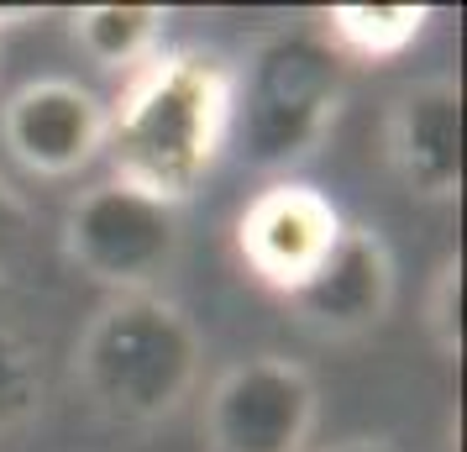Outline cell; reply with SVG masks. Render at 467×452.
I'll list each match as a JSON object with an SVG mask.
<instances>
[{
	"mask_svg": "<svg viewBox=\"0 0 467 452\" xmlns=\"http://www.w3.org/2000/svg\"><path fill=\"white\" fill-rule=\"evenodd\" d=\"M232 64L205 47H163L127 74L106 106L110 179L184 211L232 142Z\"/></svg>",
	"mask_w": 467,
	"mask_h": 452,
	"instance_id": "6da1fadb",
	"label": "cell"
},
{
	"mask_svg": "<svg viewBox=\"0 0 467 452\" xmlns=\"http://www.w3.org/2000/svg\"><path fill=\"white\" fill-rule=\"evenodd\" d=\"M205 337L169 295H110L74 342V379L110 421H173L200 384Z\"/></svg>",
	"mask_w": 467,
	"mask_h": 452,
	"instance_id": "7a4b0ae2",
	"label": "cell"
},
{
	"mask_svg": "<svg viewBox=\"0 0 467 452\" xmlns=\"http://www.w3.org/2000/svg\"><path fill=\"white\" fill-rule=\"evenodd\" d=\"M232 137L242 163L289 179L331 137L341 116V58L310 32L284 26L257 37L247 64L232 68Z\"/></svg>",
	"mask_w": 467,
	"mask_h": 452,
	"instance_id": "3957f363",
	"label": "cell"
},
{
	"mask_svg": "<svg viewBox=\"0 0 467 452\" xmlns=\"http://www.w3.org/2000/svg\"><path fill=\"white\" fill-rule=\"evenodd\" d=\"M64 258L110 295H152L158 279L179 263L184 215L121 179H100L68 200L58 226Z\"/></svg>",
	"mask_w": 467,
	"mask_h": 452,
	"instance_id": "277c9868",
	"label": "cell"
},
{
	"mask_svg": "<svg viewBox=\"0 0 467 452\" xmlns=\"http://www.w3.org/2000/svg\"><path fill=\"white\" fill-rule=\"evenodd\" d=\"M320 426L316 373L284 352L232 363L205 394L211 452H310Z\"/></svg>",
	"mask_w": 467,
	"mask_h": 452,
	"instance_id": "5b68a950",
	"label": "cell"
},
{
	"mask_svg": "<svg viewBox=\"0 0 467 452\" xmlns=\"http://www.w3.org/2000/svg\"><path fill=\"white\" fill-rule=\"evenodd\" d=\"M394 295H400V268H394L389 242L373 226L347 221L331 253L316 263V274L295 284L284 305L320 342H358L389 321Z\"/></svg>",
	"mask_w": 467,
	"mask_h": 452,
	"instance_id": "8992f818",
	"label": "cell"
},
{
	"mask_svg": "<svg viewBox=\"0 0 467 452\" xmlns=\"http://www.w3.org/2000/svg\"><path fill=\"white\" fill-rule=\"evenodd\" d=\"M341 226L347 221L331 205V194H320L305 179H268L236 211L232 242L257 284H268L274 295H289L295 284L316 274V263L331 253Z\"/></svg>",
	"mask_w": 467,
	"mask_h": 452,
	"instance_id": "52a82bcc",
	"label": "cell"
},
{
	"mask_svg": "<svg viewBox=\"0 0 467 452\" xmlns=\"http://www.w3.org/2000/svg\"><path fill=\"white\" fill-rule=\"evenodd\" d=\"M0 142L37 179H74L106 152V100L79 79H26L0 106Z\"/></svg>",
	"mask_w": 467,
	"mask_h": 452,
	"instance_id": "ba28073f",
	"label": "cell"
},
{
	"mask_svg": "<svg viewBox=\"0 0 467 452\" xmlns=\"http://www.w3.org/2000/svg\"><path fill=\"white\" fill-rule=\"evenodd\" d=\"M383 158L400 190L425 205L462 194V89L457 79H420L383 116Z\"/></svg>",
	"mask_w": 467,
	"mask_h": 452,
	"instance_id": "9c48e42d",
	"label": "cell"
},
{
	"mask_svg": "<svg viewBox=\"0 0 467 452\" xmlns=\"http://www.w3.org/2000/svg\"><path fill=\"white\" fill-rule=\"evenodd\" d=\"M163 32H169L163 5H79L68 16V37L106 74H137L163 53Z\"/></svg>",
	"mask_w": 467,
	"mask_h": 452,
	"instance_id": "30bf717a",
	"label": "cell"
},
{
	"mask_svg": "<svg viewBox=\"0 0 467 452\" xmlns=\"http://www.w3.org/2000/svg\"><path fill=\"white\" fill-rule=\"evenodd\" d=\"M431 5H331L326 11V47L358 64L404 58L425 37Z\"/></svg>",
	"mask_w": 467,
	"mask_h": 452,
	"instance_id": "8fae6325",
	"label": "cell"
},
{
	"mask_svg": "<svg viewBox=\"0 0 467 452\" xmlns=\"http://www.w3.org/2000/svg\"><path fill=\"white\" fill-rule=\"evenodd\" d=\"M47 384H43V358L22 331L0 326V436L32 426L43 415Z\"/></svg>",
	"mask_w": 467,
	"mask_h": 452,
	"instance_id": "7c38bea8",
	"label": "cell"
},
{
	"mask_svg": "<svg viewBox=\"0 0 467 452\" xmlns=\"http://www.w3.org/2000/svg\"><path fill=\"white\" fill-rule=\"evenodd\" d=\"M425 337L446 363L462 358V258L457 253L436 263V274L425 284Z\"/></svg>",
	"mask_w": 467,
	"mask_h": 452,
	"instance_id": "4fadbf2b",
	"label": "cell"
},
{
	"mask_svg": "<svg viewBox=\"0 0 467 452\" xmlns=\"http://www.w3.org/2000/svg\"><path fill=\"white\" fill-rule=\"evenodd\" d=\"M32 232H37V211L5 173H0V284L16 279L26 247H32Z\"/></svg>",
	"mask_w": 467,
	"mask_h": 452,
	"instance_id": "5bb4252c",
	"label": "cell"
},
{
	"mask_svg": "<svg viewBox=\"0 0 467 452\" xmlns=\"http://www.w3.org/2000/svg\"><path fill=\"white\" fill-rule=\"evenodd\" d=\"M326 452H404L394 436H352V442H337V447Z\"/></svg>",
	"mask_w": 467,
	"mask_h": 452,
	"instance_id": "9a60e30c",
	"label": "cell"
},
{
	"mask_svg": "<svg viewBox=\"0 0 467 452\" xmlns=\"http://www.w3.org/2000/svg\"><path fill=\"white\" fill-rule=\"evenodd\" d=\"M16 22V16H11V11H0V32H5V26Z\"/></svg>",
	"mask_w": 467,
	"mask_h": 452,
	"instance_id": "2e32d148",
	"label": "cell"
}]
</instances>
